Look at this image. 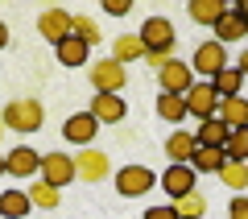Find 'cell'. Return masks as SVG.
I'll use <instances>...</instances> for the list:
<instances>
[{
    "label": "cell",
    "mask_w": 248,
    "mask_h": 219,
    "mask_svg": "<svg viewBox=\"0 0 248 219\" xmlns=\"http://www.w3.org/2000/svg\"><path fill=\"white\" fill-rule=\"evenodd\" d=\"M42 120H46V112L37 99H13V104H4V116H0V124L13 132H37Z\"/></svg>",
    "instance_id": "obj_1"
},
{
    "label": "cell",
    "mask_w": 248,
    "mask_h": 219,
    "mask_svg": "<svg viewBox=\"0 0 248 219\" xmlns=\"http://www.w3.org/2000/svg\"><path fill=\"white\" fill-rule=\"evenodd\" d=\"M137 37L145 42V54H166V58H170V50H174V42H178V37H174V25H170L166 17H149Z\"/></svg>",
    "instance_id": "obj_2"
},
{
    "label": "cell",
    "mask_w": 248,
    "mask_h": 219,
    "mask_svg": "<svg viewBox=\"0 0 248 219\" xmlns=\"http://www.w3.org/2000/svg\"><path fill=\"white\" fill-rule=\"evenodd\" d=\"M124 83H128V70L116 58H104V62L91 66V87H95V95H120Z\"/></svg>",
    "instance_id": "obj_3"
},
{
    "label": "cell",
    "mask_w": 248,
    "mask_h": 219,
    "mask_svg": "<svg viewBox=\"0 0 248 219\" xmlns=\"http://www.w3.org/2000/svg\"><path fill=\"white\" fill-rule=\"evenodd\" d=\"M157 83L166 95H186V91L195 87V70L190 62H178V58H166V66L157 70Z\"/></svg>",
    "instance_id": "obj_4"
},
{
    "label": "cell",
    "mask_w": 248,
    "mask_h": 219,
    "mask_svg": "<svg viewBox=\"0 0 248 219\" xmlns=\"http://www.w3.org/2000/svg\"><path fill=\"white\" fill-rule=\"evenodd\" d=\"M157 186V178H153V170L145 166H124L120 174H116V190L124 194V199H141L145 190H153Z\"/></svg>",
    "instance_id": "obj_5"
},
{
    "label": "cell",
    "mask_w": 248,
    "mask_h": 219,
    "mask_svg": "<svg viewBox=\"0 0 248 219\" xmlns=\"http://www.w3.org/2000/svg\"><path fill=\"white\" fill-rule=\"evenodd\" d=\"M223 66H228V50H223L219 42H203V46H195V62H190V70H195V75L215 79Z\"/></svg>",
    "instance_id": "obj_6"
},
{
    "label": "cell",
    "mask_w": 248,
    "mask_h": 219,
    "mask_svg": "<svg viewBox=\"0 0 248 219\" xmlns=\"http://www.w3.org/2000/svg\"><path fill=\"white\" fill-rule=\"evenodd\" d=\"M182 99H186V116H199V120H211L219 112V95H215L211 83H195Z\"/></svg>",
    "instance_id": "obj_7"
},
{
    "label": "cell",
    "mask_w": 248,
    "mask_h": 219,
    "mask_svg": "<svg viewBox=\"0 0 248 219\" xmlns=\"http://www.w3.org/2000/svg\"><path fill=\"white\" fill-rule=\"evenodd\" d=\"M37 174H42V182H50L54 190H62L66 182H75V161L66 157V153H46Z\"/></svg>",
    "instance_id": "obj_8"
},
{
    "label": "cell",
    "mask_w": 248,
    "mask_h": 219,
    "mask_svg": "<svg viewBox=\"0 0 248 219\" xmlns=\"http://www.w3.org/2000/svg\"><path fill=\"white\" fill-rule=\"evenodd\" d=\"M71 161H75V178H83V182H104L108 178V157L99 149H91V145L79 149Z\"/></svg>",
    "instance_id": "obj_9"
},
{
    "label": "cell",
    "mask_w": 248,
    "mask_h": 219,
    "mask_svg": "<svg viewBox=\"0 0 248 219\" xmlns=\"http://www.w3.org/2000/svg\"><path fill=\"white\" fill-rule=\"evenodd\" d=\"M71 17L75 13H66V9H46L42 17H37V33L46 37V42H66V37H71Z\"/></svg>",
    "instance_id": "obj_10"
},
{
    "label": "cell",
    "mask_w": 248,
    "mask_h": 219,
    "mask_svg": "<svg viewBox=\"0 0 248 219\" xmlns=\"http://www.w3.org/2000/svg\"><path fill=\"white\" fill-rule=\"evenodd\" d=\"M161 190H166V199H182V194L195 190V170L190 166H166V174H161Z\"/></svg>",
    "instance_id": "obj_11"
},
{
    "label": "cell",
    "mask_w": 248,
    "mask_h": 219,
    "mask_svg": "<svg viewBox=\"0 0 248 219\" xmlns=\"http://www.w3.org/2000/svg\"><path fill=\"white\" fill-rule=\"evenodd\" d=\"M4 170H9L13 178H33L37 170H42V153H33L29 145H17V149L4 157Z\"/></svg>",
    "instance_id": "obj_12"
},
{
    "label": "cell",
    "mask_w": 248,
    "mask_h": 219,
    "mask_svg": "<svg viewBox=\"0 0 248 219\" xmlns=\"http://www.w3.org/2000/svg\"><path fill=\"white\" fill-rule=\"evenodd\" d=\"M62 132H66V141H75V145H83V149H87L91 137L99 132V124H95V116H91V112H79V116H66Z\"/></svg>",
    "instance_id": "obj_13"
},
{
    "label": "cell",
    "mask_w": 248,
    "mask_h": 219,
    "mask_svg": "<svg viewBox=\"0 0 248 219\" xmlns=\"http://www.w3.org/2000/svg\"><path fill=\"white\" fill-rule=\"evenodd\" d=\"M228 124L219 120V116H211V120H199V132H195V145H203V149H223L228 145Z\"/></svg>",
    "instance_id": "obj_14"
},
{
    "label": "cell",
    "mask_w": 248,
    "mask_h": 219,
    "mask_svg": "<svg viewBox=\"0 0 248 219\" xmlns=\"http://www.w3.org/2000/svg\"><path fill=\"white\" fill-rule=\"evenodd\" d=\"M215 42H219V46H228V42H244V37H248V21L244 17H236V13H223V17L219 21H215Z\"/></svg>",
    "instance_id": "obj_15"
},
{
    "label": "cell",
    "mask_w": 248,
    "mask_h": 219,
    "mask_svg": "<svg viewBox=\"0 0 248 219\" xmlns=\"http://www.w3.org/2000/svg\"><path fill=\"white\" fill-rule=\"evenodd\" d=\"M87 112L95 116V124H120L124 120V99L120 95H95Z\"/></svg>",
    "instance_id": "obj_16"
},
{
    "label": "cell",
    "mask_w": 248,
    "mask_h": 219,
    "mask_svg": "<svg viewBox=\"0 0 248 219\" xmlns=\"http://www.w3.org/2000/svg\"><path fill=\"white\" fill-rule=\"evenodd\" d=\"M112 58L120 62V66H128V62H137V58H145V42L137 33H120L112 42Z\"/></svg>",
    "instance_id": "obj_17"
},
{
    "label": "cell",
    "mask_w": 248,
    "mask_h": 219,
    "mask_svg": "<svg viewBox=\"0 0 248 219\" xmlns=\"http://www.w3.org/2000/svg\"><path fill=\"white\" fill-rule=\"evenodd\" d=\"M186 13H190V21H195V25H215V21L228 13V4H223V0H190V4H186Z\"/></svg>",
    "instance_id": "obj_18"
},
{
    "label": "cell",
    "mask_w": 248,
    "mask_h": 219,
    "mask_svg": "<svg viewBox=\"0 0 248 219\" xmlns=\"http://www.w3.org/2000/svg\"><path fill=\"white\" fill-rule=\"evenodd\" d=\"M54 50H58V62L62 66H83V62H87V54H91V46L83 42V37H66V42H58L54 46Z\"/></svg>",
    "instance_id": "obj_19"
},
{
    "label": "cell",
    "mask_w": 248,
    "mask_h": 219,
    "mask_svg": "<svg viewBox=\"0 0 248 219\" xmlns=\"http://www.w3.org/2000/svg\"><path fill=\"white\" fill-rule=\"evenodd\" d=\"M29 211H33V203H29L25 190H4L0 194V219H25Z\"/></svg>",
    "instance_id": "obj_20"
},
{
    "label": "cell",
    "mask_w": 248,
    "mask_h": 219,
    "mask_svg": "<svg viewBox=\"0 0 248 219\" xmlns=\"http://www.w3.org/2000/svg\"><path fill=\"white\" fill-rule=\"evenodd\" d=\"M190 153H195V132H174L166 141V157L174 166H190Z\"/></svg>",
    "instance_id": "obj_21"
},
{
    "label": "cell",
    "mask_w": 248,
    "mask_h": 219,
    "mask_svg": "<svg viewBox=\"0 0 248 219\" xmlns=\"http://www.w3.org/2000/svg\"><path fill=\"white\" fill-rule=\"evenodd\" d=\"M219 116L228 128H244L248 124V99H240V95H232V99H219Z\"/></svg>",
    "instance_id": "obj_22"
},
{
    "label": "cell",
    "mask_w": 248,
    "mask_h": 219,
    "mask_svg": "<svg viewBox=\"0 0 248 219\" xmlns=\"http://www.w3.org/2000/svg\"><path fill=\"white\" fill-rule=\"evenodd\" d=\"M211 87H215V95H219V99H232V95H240V87H244V75H240L236 66H223L219 75L211 79Z\"/></svg>",
    "instance_id": "obj_23"
},
{
    "label": "cell",
    "mask_w": 248,
    "mask_h": 219,
    "mask_svg": "<svg viewBox=\"0 0 248 219\" xmlns=\"http://www.w3.org/2000/svg\"><path fill=\"white\" fill-rule=\"evenodd\" d=\"M223 149H203V145H195V153H190V170H199V174H219L223 166Z\"/></svg>",
    "instance_id": "obj_24"
},
{
    "label": "cell",
    "mask_w": 248,
    "mask_h": 219,
    "mask_svg": "<svg viewBox=\"0 0 248 219\" xmlns=\"http://www.w3.org/2000/svg\"><path fill=\"white\" fill-rule=\"evenodd\" d=\"M170 207H174L178 219H203V215H207V199H203V194H195V190L182 194V199H174Z\"/></svg>",
    "instance_id": "obj_25"
},
{
    "label": "cell",
    "mask_w": 248,
    "mask_h": 219,
    "mask_svg": "<svg viewBox=\"0 0 248 219\" xmlns=\"http://www.w3.org/2000/svg\"><path fill=\"white\" fill-rule=\"evenodd\" d=\"M219 182L228 186V190H244L248 186V166L244 161H223L219 166Z\"/></svg>",
    "instance_id": "obj_26"
},
{
    "label": "cell",
    "mask_w": 248,
    "mask_h": 219,
    "mask_svg": "<svg viewBox=\"0 0 248 219\" xmlns=\"http://www.w3.org/2000/svg\"><path fill=\"white\" fill-rule=\"evenodd\" d=\"M223 157H228V161H248V124H244V128H232V132H228Z\"/></svg>",
    "instance_id": "obj_27"
},
{
    "label": "cell",
    "mask_w": 248,
    "mask_h": 219,
    "mask_svg": "<svg viewBox=\"0 0 248 219\" xmlns=\"http://www.w3.org/2000/svg\"><path fill=\"white\" fill-rule=\"evenodd\" d=\"M157 116H161V120H170V124L186 120V99H182V95H166V91H161V99H157Z\"/></svg>",
    "instance_id": "obj_28"
},
{
    "label": "cell",
    "mask_w": 248,
    "mask_h": 219,
    "mask_svg": "<svg viewBox=\"0 0 248 219\" xmlns=\"http://www.w3.org/2000/svg\"><path fill=\"white\" fill-rule=\"evenodd\" d=\"M29 203H33V207H42V211H54V207H58V190H54L50 182H33Z\"/></svg>",
    "instance_id": "obj_29"
},
{
    "label": "cell",
    "mask_w": 248,
    "mask_h": 219,
    "mask_svg": "<svg viewBox=\"0 0 248 219\" xmlns=\"http://www.w3.org/2000/svg\"><path fill=\"white\" fill-rule=\"evenodd\" d=\"M71 33H75V37H83L87 46H95V42H99V25H95L91 17H71Z\"/></svg>",
    "instance_id": "obj_30"
},
{
    "label": "cell",
    "mask_w": 248,
    "mask_h": 219,
    "mask_svg": "<svg viewBox=\"0 0 248 219\" xmlns=\"http://www.w3.org/2000/svg\"><path fill=\"white\" fill-rule=\"evenodd\" d=\"M228 219H248V199H232V207H228Z\"/></svg>",
    "instance_id": "obj_31"
},
{
    "label": "cell",
    "mask_w": 248,
    "mask_h": 219,
    "mask_svg": "<svg viewBox=\"0 0 248 219\" xmlns=\"http://www.w3.org/2000/svg\"><path fill=\"white\" fill-rule=\"evenodd\" d=\"M145 219H178V215H174V207L166 203V207H153V211H145Z\"/></svg>",
    "instance_id": "obj_32"
},
{
    "label": "cell",
    "mask_w": 248,
    "mask_h": 219,
    "mask_svg": "<svg viewBox=\"0 0 248 219\" xmlns=\"http://www.w3.org/2000/svg\"><path fill=\"white\" fill-rule=\"evenodd\" d=\"M104 13H108V17H124V13H128V4H124V0H108Z\"/></svg>",
    "instance_id": "obj_33"
},
{
    "label": "cell",
    "mask_w": 248,
    "mask_h": 219,
    "mask_svg": "<svg viewBox=\"0 0 248 219\" xmlns=\"http://www.w3.org/2000/svg\"><path fill=\"white\" fill-rule=\"evenodd\" d=\"M232 13H236V17H244V21H248V0H236V4H232Z\"/></svg>",
    "instance_id": "obj_34"
},
{
    "label": "cell",
    "mask_w": 248,
    "mask_h": 219,
    "mask_svg": "<svg viewBox=\"0 0 248 219\" xmlns=\"http://www.w3.org/2000/svg\"><path fill=\"white\" fill-rule=\"evenodd\" d=\"M236 70H240V75H244V79H248V50L240 54V62H236Z\"/></svg>",
    "instance_id": "obj_35"
},
{
    "label": "cell",
    "mask_w": 248,
    "mask_h": 219,
    "mask_svg": "<svg viewBox=\"0 0 248 219\" xmlns=\"http://www.w3.org/2000/svg\"><path fill=\"white\" fill-rule=\"evenodd\" d=\"M4 46H9V25L0 21V50H4Z\"/></svg>",
    "instance_id": "obj_36"
},
{
    "label": "cell",
    "mask_w": 248,
    "mask_h": 219,
    "mask_svg": "<svg viewBox=\"0 0 248 219\" xmlns=\"http://www.w3.org/2000/svg\"><path fill=\"white\" fill-rule=\"evenodd\" d=\"M0 174H4V157H0Z\"/></svg>",
    "instance_id": "obj_37"
},
{
    "label": "cell",
    "mask_w": 248,
    "mask_h": 219,
    "mask_svg": "<svg viewBox=\"0 0 248 219\" xmlns=\"http://www.w3.org/2000/svg\"><path fill=\"white\" fill-rule=\"evenodd\" d=\"M0 137H4V124H0Z\"/></svg>",
    "instance_id": "obj_38"
},
{
    "label": "cell",
    "mask_w": 248,
    "mask_h": 219,
    "mask_svg": "<svg viewBox=\"0 0 248 219\" xmlns=\"http://www.w3.org/2000/svg\"><path fill=\"white\" fill-rule=\"evenodd\" d=\"M244 166H248V161H244Z\"/></svg>",
    "instance_id": "obj_39"
}]
</instances>
